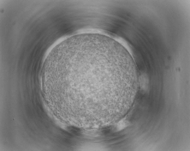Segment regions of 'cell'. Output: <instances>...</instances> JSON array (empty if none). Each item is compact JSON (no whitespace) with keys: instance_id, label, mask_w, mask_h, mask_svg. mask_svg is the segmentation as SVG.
Returning a JSON list of instances; mask_svg holds the SVG:
<instances>
[{"instance_id":"cell-1","label":"cell","mask_w":190,"mask_h":151,"mask_svg":"<svg viewBox=\"0 0 190 151\" xmlns=\"http://www.w3.org/2000/svg\"><path fill=\"white\" fill-rule=\"evenodd\" d=\"M118 74V72L110 68L100 65L92 64L72 69L68 72V76L69 85L73 87L71 88H77L72 89L73 90H75V91H78L89 88V90L80 100L79 104L82 101L89 90L84 102V104L90 105L91 95L90 88H91L95 102L99 106L93 90L105 101L109 103L107 99H110L113 86Z\"/></svg>"}]
</instances>
